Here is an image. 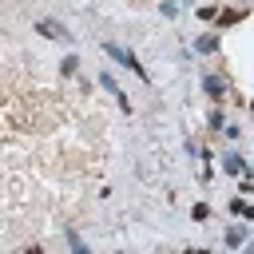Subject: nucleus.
Returning a JSON list of instances; mask_svg holds the SVG:
<instances>
[{
	"instance_id": "nucleus-11",
	"label": "nucleus",
	"mask_w": 254,
	"mask_h": 254,
	"mask_svg": "<svg viewBox=\"0 0 254 254\" xmlns=\"http://www.w3.org/2000/svg\"><path fill=\"white\" fill-rule=\"evenodd\" d=\"M190 218H194V222H206V218H210V206H206V202H194V206H190Z\"/></svg>"
},
{
	"instance_id": "nucleus-12",
	"label": "nucleus",
	"mask_w": 254,
	"mask_h": 254,
	"mask_svg": "<svg viewBox=\"0 0 254 254\" xmlns=\"http://www.w3.org/2000/svg\"><path fill=\"white\" fill-rule=\"evenodd\" d=\"M198 20H218V4H202L198 8Z\"/></svg>"
},
{
	"instance_id": "nucleus-15",
	"label": "nucleus",
	"mask_w": 254,
	"mask_h": 254,
	"mask_svg": "<svg viewBox=\"0 0 254 254\" xmlns=\"http://www.w3.org/2000/svg\"><path fill=\"white\" fill-rule=\"evenodd\" d=\"M222 135H226V139H242V127H238V123H226Z\"/></svg>"
},
{
	"instance_id": "nucleus-4",
	"label": "nucleus",
	"mask_w": 254,
	"mask_h": 254,
	"mask_svg": "<svg viewBox=\"0 0 254 254\" xmlns=\"http://www.w3.org/2000/svg\"><path fill=\"white\" fill-rule=\"evenodd\" d=\"M99 83H103V87H107V91L115 95V103H119V111H127V115L135 111V107H131V99H127V91H123V87H119V83L111 79V71H99Z\"/></svg>"
},
{
	"instance_id": "nucleus-9",
	"label": "nucleus",
	"mask_w": 254,
	"mask_h": 254,
	"mask_svg": "<svg viewBox=\"0 0 254 254\" xmlns=\"http://www.w3.org/2000/svg\"><path fill=\"white\" fill-rule=\"evenodd\" d=\"M75 71H79V56H64V60H60V75H64V79H71Z\"/></svg>"
},
{
	"instance_id": "nucleus-6",
	"label": "nucleus",
	"mask_w": 254,
	"mask_h": 254,
	"mask_svg": "<svg viewBox=\"0 0 254 254\" xmlns=\"http://www.w3.org/2000/svg\"><path fill=\"white\" fill-rule=\"evenodd\" d=\"M190 48H194V52H202V56H214V52L222 48V36H218V32H206V36H198Z\"/></svg>"
},
{
	"instance_id": "nucleus-1",
	"label": "nucleus",
	"mask_w": 254,
	"mask_h": 254,
	"mask_svg": "<svg viewBox=\"0 0 254 254\" xmlns=\"http://www.w3.org/2000/svg\"><path fill=\"white\" fill-rule=\"evenodd\" d=\"M103 52H107V56H111V60H115L119 67H127V71H135V75H139L143 83H151V75H147V67L139 64V56H135L131 48H119V44H103Z\"/></svg>"
},
{
	"instance_id": "nucleus-17",
	"label": "nucleus",
	"mask_w": 254,
	"mask_h": 254,
	"mask_svg": "<svg viewBox=\"0 0 254 254\" xmlns=\"http://www.w3.org/2000/svg\"><path fill=\"white\" fill-rule=\"evenodd\" d=\"M250 111H254V103H250Z\"/></svg>"
},
{
	"instance_id": "nucleus-5",
	"label": "nucleus",
	"mask_w": 254,
	"mask_h": 254,
	"mask_svg": "<svg viewBox=\"0 0 254 254\" xmlns=\"http://www.w3.org/2000/svg\"><path fill=\"white\" fill-rule=\"evenodd\" d=\"M222 175H254V167H250L238 151H226V155H222Z\"/></svg>"
},
{
	"instance_id": "nucleus-2",
	"label": "nucleus",
	"mask_w": 254,
	"mask_h": 254,
	"mask_svg": "<svg viewBox=\"0 0 254 254\" xmlns=\"http://www.w3.org/2000/svg\"><path fill=\"white\" fill-rule=\"evenodd\" d=\"M202 91H206L210 103H222V99L230 95V83H226L222 71H206V75H202Z\"/></svg>"
},
{
	"instance_id": "nucleus-7",
	"label": "nucleus",
	"mask_w": 254,
	"mask_h": 254,
	"mask_svg": "<svg viewBox=\"0 0 254 254\" xmlns=\"http://www.w3.org/2000/svg\"><path fill=\"white\" fill-rule=\"evenodd\" d=\"M222 242H226V246H246V226H238V222H234V226H226Z\"/></svg>"
},
{
	"instance_id": "nucleus-16",
	"label": "nucleus",
	"mask_w": 254,
	"mask_h": 254,
	"mask_svg": "<svg viewBox=\"0 0 254 254\" xmlns=\"http://www.w3.org/2000/svg\"><path fill=\"white\" fill-rule=\"evenodd\" d=\"M238 194H246V198H250V194H254V183H250V179H242V183H238Z\"/></svg>"
},
{
	"instance_id": "nucleus-14",
	"label": "nucleus",
	"mask_w": 254,
	"mask_h": 254,
	"mask_svg": "<svg viewBox=\"0 0 254 254\" xmlns=\"http://www.w3.org/2000/svg\"><path fill=\"white\" fill-rule=\"evenodd\" d=\"M159 12H163V16H179V4H175V0H163Z\"/></svg>"
},
{
	"instance_id": "nucleus-13",
	"label": "nucleus",
	"mask_w": 254,
	"mask_h": 254,
	"mask_svg": "<svg viewBox=\"0 0 254 254\" xmlns=\"http://www.w3.org/2000/svg\"><path fill=\"white\" fill-rule=\"evenodd\" d=\"M67 246H71V250H79V254H83V250H87V246H83V238H79V234H75V230H67Z\"/></svg>"
},
{
	"instance_id": "nucleus-10",
	"label": "nucleus",
	"mask_w": 254,
	"mask_h": 254,
	"mask_svg": "<svg viewBox=\"0 0 254 254\" xmlns=\"http://www.w3.org/2000/svg\"><path fill=\"white\" fill-rule=\"evenodd\" d=\"M238 20H242V12H238V8H226V12H218V32H222V28H230V24H238Z\"/></svg>"
},
{
	"instance_id": "nucleus-3",
	"label": "nucleus",
	"mask_w": 254,
	"mask_h": 254,
	"mask_svg": "<svg viewBox=\"0 0 254 254\" xmlns=\"http://www.w3.org/2000/svg\"><path fill=\"white\" fill-rule=\"evenodd\" d=\"M32 28H36V32L44 36V40H64V44H71V32H67V28L60 24V20H36Z\"/></svg>"
},
{
	"instance_id": "nucleus-8",
	"label": "nucleus",
	"mask_w": 254,
	"mask_h": 254,
	"mask_svg": "<svg viewBox=\"0 0 254 254\" xmlns=\"http://www.w3.org/2000/svg\"><path fill=\"white\" fill-rule=\"evenodd\" d=\"M222 127H226V115H222V107H210V115H206V131L222 135Z\"/></svg>"
}]
</instances>
